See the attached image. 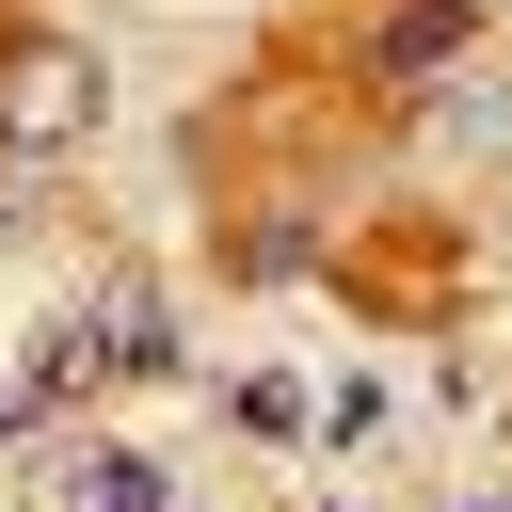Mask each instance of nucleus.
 Here are the masks:
<instances>
[{
  "instance_id": "obj_1",
  "label": "nucleus",
  "mask_w": 512,
  "mask_h": 512,
  "mask_svg": "<svg viewBox=\"0 0 512 512\" xmlns=\"http://www.w3.org/2000/svg\"><path fill=\"white\" fill-rule=\"evenodd\" d=\"M80 112H96V64H80V48H16V96H0V128H16V144H64Z\"/></svg>"
},
{
  "instance_id": "obj_2",
  "label": "nucleus",
  "mask_w": 512,
  "mask_h": 512,
  "mask_svg": "<svg viewBox=\"0 0 512 512\" xmlns=\"http://www.w3.org/2000/svg\"><path fill=\"white\" fill-rule=\"evenodd\" d=\"M80 352H96V368H176V304H160V288H96Z\"/></svg>"
},
{
  "instance_id": "obj_3",
  "label": "nucleus",
  "mask_w": 512,
  "mask_h": 512,
  "mask_svg": "<svg viewBox=\"0 0 512 512\" xmlns=\"http://www.w3.org/2000/svg\"><path fill=\"white\" fill-rule=\"evenodd\" d=\"M64 512H176V496H160V464H128V448H112V464H80V480H64Z\"/></svg>"
},
{
  "instance_id": "obj_4",
  "label": "nucleus",
  "mask_w": 512,
  "mask_h": 512,
  "mask_svg": "<svg viewBox=\"0 0 512 512\" xmlns=\"http://www.w3.org/2000/svg\"><path fill=\"white\" fill-rule=\"evenodd\" d=\"M448 48H464V0H416V16L384 32V64H400V80H416V64H448Z\"/></svg>"
},
{
  "instance_id": "obj_5",
  "label": "nucleus",
  "mask_w": 512,
  "mask_h": 512,
  "mask_svg": "<svg viewBox=\"0 0 512 512\" xmlns=\"http://www.w3.org/2000/svg\"><path fill=\"white\" fill-rule=\"evenodd\" d=\"M480 512H512V496H480Z\"/></svg>"
}]
</instances>
